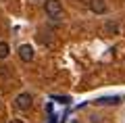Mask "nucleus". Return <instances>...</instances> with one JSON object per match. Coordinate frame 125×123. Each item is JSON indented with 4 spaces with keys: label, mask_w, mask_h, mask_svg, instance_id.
I'll list each match as a JSON object with an SVG mask.
<instances>
[{
    "label": "nucleus",
    "mask_w": 125,
    "mask_h": 123,
    "mask_svg": "<svg viewBox=\"0 0 125 123\" xmlns=\"http://www.w3.org/2000/svg\"><path fill=\"white\" fill-rule=\"evenodd\" d=\"M44 11H46V15H48L50 19H61L62 17V4H61V0H46Z\"/></svg>",
    "instance_id": "f257e3e1"
},
{
    "label": "nucleus",
    "mask_w": 125,
    "mask_h": 123,
    "mask_svg": "<svg viewBox=\"0 0 125 123\" xmlns=\"http://www.w3.org/2000/svg\"><path fill=\"white\" fill-rule=\"evenodd\" d=\"M31 104H33V96H31L29 92L17 94V98H15V106H17L19 111H29Z\"/></svg>",
    "instance_id": "f03ea898"
},
{
    "label": "nucleus",
    "mask_w": 125,
    "mask_h": 123,
    "mask_svg": "<svg viewBox=\"0 0 125 123\" xmlns=\"http://www.w3.org/2000/svg\"><path fill=\"white\" fill-rule=\"evenodd\" d=\"M33 56H36V50H33L31 44H21V46H19V58H21L23 63L33 61Z\"/></svg>",
    "instance_id": "7ed1b4c3"
},
{
    "label": "nucleus",
    "mask_w": 125,
    "mask_h": 123,
    "mask_svg": "<svg viewBox=\"0 0 125 123\" xmlns=\"http://www.w3.org/2000/svg\"><path fill=\"white\" fill-rule=\"evenodd\" d=\"M88 6H90V11H92L94 15H104L108 11V6H106L104 0H88Z\"/></svg>",
    "instance_id": "20e7f679"
},
{
    "label": "nucleus",
    "mask_w": 125,
    "mask_h": 123,
    "mask_svg": "<svg viewBox=\"0 0 125 123\" xmlns=\"http://www.w3.org/2000/svg\"><path fill=\"white\" fill-rule=\"evenodd\" d=\"M123 100L121 96H102V98H96V104L98 106H111V104H119V102Z\"/></svg>",
    "instance_id": "39448f33"
},
{
    "label": "nucleus",
    "mask_w": 125,
    "mask_h": 123,
    "mask_svg": "<svg viewBox=\"0 0 125 123\" xmlns=\"http://www.w3.org/2000/svg\"><path fill=\"white\" fill-rule=\"evenodd\" d=\"M104 31L111 34V35H115V34H119V25H117L115 21H106L104 23Z\"/></svg>",
    "instance_id": "423d86ee"
},
{
    "label": "nucleus",
    "mask_w": 125,
    "mask_h": 123,
    "mask_svg": "<svg viewBox=\"0 0 125 123\" xmlns=\"http://www.w3.org/2000/svg\"><path fill=\"white\" fill-rule=\"evenodd\" d=\"M9 54H10V46L6 42H0V61H4Z\"/></svg>",
    "instance_id": "0eeeda50"
},
{
    "label": "nucleus",
    "mask_w": 125,
    "mask_h": 123,
    "mask_svg": "<svg viewBox=\"0 0 125 123\" xmlns=\"http://www.w3.org/2000/svg\"><path fill=\"white\" fill-rule=\"evenodd\" d=\"M50 100L58 102V104H71V96H52Z\"/></svg>",
    "instance_id": "6e6552de"
},
{
    "label": "nucleus",
    "mask_w": 125,
    "mask_h": 123,
    "mask_svg": "<svg viewBox=\"0 0 125 123\" xmlns=\"http://www.w3.org/2000/svg\"><path fill=\"white\" fill-rule=\"evenodd\" d=\"M10 123H23V121H21V119H13V121H10Z\"/></svg>",
    "instance_id": "1a4fd4ad"
},
{
    "label": "nucleus",
    "mask_w": 125,
    "mask_h": 123,
    "mask_svg": "<svg viewBox=\"0 0 125 123\" xmlns=\"http://www.w3.org/2000/svg\"><path fill=\"white\" fill-rule=\"evenodd\" d=\"M71 123H79V121H77V119H75V121H71Z\"/></svg>",
    "instance_id": "9d476101"
}]
</instances>
